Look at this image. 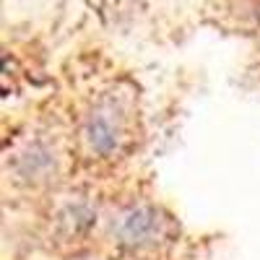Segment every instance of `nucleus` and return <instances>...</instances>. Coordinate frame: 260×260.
<instances>
[{
    "label": "nucleus",
    "instance_id": "nucleus-2",
    "mask_svg": "<svg viewBox=\"0 0 260 260\" xmlns=\"http://www.w3.org/2000/svg\"><path fill=\"white\" fill-rule=\"evenodd\" d=\"M125 133H127L125 115L120 110V104L112 102V99L99 102L83 122L86 143H89L91 151H96V154H102V156L115 154L125 141Z\"/></svg>",
    "mask_w": 260,
    "mask_h": 260
},
{
    "label": "nucleus",
    "instance_id": "nucleus-1",
    "mask_svg": "<svg viewBox=\"0 0 260 260\" xmlns=\"http://www.w3.org/2000/svg\"><path fill=\"white\" fill-rule=\"evenodd\" d=\"M115 240L127 247H154L167 240L169 219L154 206H127L112 221Z\"/></svg>",
    "mask_w": 260,
    "mask_h": 260
},
{
    "label": "nucleus",
    "instance_id": "nucleus-3",
    "mask_svg": "<svg viewBox=\"0 0 260 260\" xmlns=\"http://www.w3.org/2000/svg\"><path fill=\"white\" fill-rule=\"evenodd\" d=\"M50 169H55V154H50L42 146H31L21 156V175L24 177H45Z\"/></svg>",
    "mask_w": 260,
    "mask_h": 260
}]
</instances>
